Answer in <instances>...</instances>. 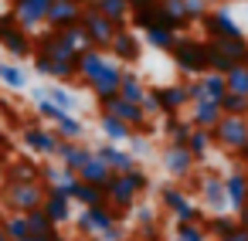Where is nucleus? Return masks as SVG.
I'll use <instances>...</instances> for the list:
<instances>
[{
	"instance_id": "nucleus-1",
	"label": "nucleus",
	"mask_w": 248,
	"mask_h": 241,
	"mask_svg": "<svg viewBox=\"0 0 248 241\" xmlns=\"http://www.w3.org/2000/svg\"><path fill=\"white\" fill-rule=\"evenodd\" d=\"M170 55H173V68H177L184 78H197V75L207 72V51H204V41H201V38L177 34Z\"/></svg>"
},
{
	"instance_id": "nucleus-2",
	"label": "nucleus",
	"mask_w": 248,
	"mask_h": 241,
	"mask_svg": "<svg viewBox=\"0 0 248 241\" xmlns=\"http://www.w3.org/2000/svg\"><path fill=\"white\" fill-rule=\"evenodd\" d=\"M0 200L11 214H28V211H38L45 204V183H14V180H4L0 187Z\"/></svg>"
},
{
	"instance_id": "nucleus-3",
	"label": "nucleus",
	"mask_w": 248,
	"mask_h": 241,
	"mask_svg": "<svg viewBox=\"0 0 248 241\" xmlns=\"http://www.w3.org/2000/svg\"><path fill=\"white\" fill-rule=\"evenodd\" d=\"M211 139L217 150L238 153L241 146H248V116H221V122L211 129Z\"/></svg>"
},
{
	"instance_id": "nucleus-4",
	"label": "nucleus",
	"mask_w": 248,
	"mask_h": 241,
	"mask_svg": "<svg viewBox=\"0 0 248 241\" xmlns=\"http://www.w3.org/2000/svg\"><path fill=\"white\" fill-rule=\"evenodd\" d=\"M78 28L85 31V38H89V45L92 48H99V51H109V45H112V38H116V31H123V28H116L112 21H106L95 7H82V17H78Z\"/></svg>"
},
{
	"instance_id": "nucleus-5",
	"label": "nucleus",
	"mask_w": 248,
	"mask_h": 241,
	"mask_svg": "<svg viewBox=\"0 0 248 241\" xmlns=\"http://www.w3.org/2000/svg\"><path fill=\"white\" fill-rule=\"evenodd\" d=\"M72 221H75V227H78V234H82V238H99L106 227L123 224V217H119L109 204H99V207H82Z\"/></svg>"
},
{
	"instance_id": "nucleus-6",
	"label": "nucleus",
	"mask_w": 248,
	"mask_h": 241,
	"mask_svg": "<svg viewBox=\"0 0 248 241\" xmlns=\"http://www.w3.org/2000/svg\"><path fill=\"white\" fill-rule=\"evenodd\" d=\"M48 4L51 0H11V17L24 34H38V28H45L48 17Z\"/></svg>"
},
{
	"instance_id": "nucleus-7",
	"label": "nucleus",
	"mask_w": 248,
	"mask_h": 241,
	"mask_svg": "<svg viewBox=\"0 0 248 241\" xmlns=\"http://www.w3.org/2000/svg\"><path fill=\"white\" fill-rule=\"evenodd\" d=\"M99 112H102V116H112V119H119V122H126L133 133H150V119H146V112H143L140 105L119 99V95L99 102Z\"/></svg>"
},
{
	"instance_id": "nucleus-8",
	"label": "nucleus",
	"mask_w": 248,
	"mask_h": 241,
	"mask_svg": "<svg viewBox=\"0 0 248 241\" xmlns=\"http://www.w3.org/2000/svg\"><path fill=\"white\" fill-rule=\"evenodd\" d=\"M197 190H201V207L207 214H228V197H224V177L204 170L197 177Z\"/></svg>"
},
{
	"instance_id": "nucleus-9",
	"label": "nucleus",
	"mask_w": 248,
	"mask_h": 241,
	"mask_svg": "<svg viewBox=\"0 0 248 241\" xmlns=\"http://www.w3.org/2000/svg\"><path fill=\"white\" fill-rule=\"evenodd\" d=\"M201 28H204L207 41H221V38H245L241 24L231 17V11H228V7H214V11H207V14L201 17Z\"/></svg>"
},
{
	"instance_id": "nucleus-10",
	"label": "nucleus",
	"mask_w": 248,
	"mask_h": 241,
	"mask_svg": "<svg viewBox=\"0 0 248 241\" xmlns=\"http://www.w3.org/2000/svg\"><path fill=\"white\" fill-rule=\"evenodd\" d=\"M21 139H24V146L34 153V156H55V150H58V136H55V129L51 126H41V122H28L24 129H21Z\"/></svg>"
},
{
	"instance_id": "nucleus-11",
	"label": "nucleus",
	"mask_w": 248,
	"mask_h": 241,
	"mask_svg": "<svg viewBox=\"0 0 248 241\" xmlns=\"http://www.w3.org/2000/svg\"><path fill=\"white\" fill-rule=\"evenodd\" d=\"M82 7L78 0H51L48 4V17H45V28L48 31H62V28H75L78 17H82Z\"/></svg>"
},
{
	"instance_id": "nucleus-12",
	"label": "nucleus",
	"mask_w": 248,
	"mask_h": 241,
	"mask_svg": "<svg viewBox=\"0 0 248 241\" xmlns=\"http://www.w3.org/2000/svg\"><path fill=\"white\" fill-rule=\"evenodd\" d=\"M119 78H123V65H119L116 58H109L106 68H102L92 82H85V89H89L99 102H106V99H112V95L119 92Z\"/></svg>"
},
{
	"instance_id": "nucleus-13",
	"label": "nucleus",
	"mask_w": 248,
	"mask_h": 241,
	"mask_svg": "<svg viewBox=\"0 0 248 241\" xmlns=\"http://www.w3.org/2000/svg\"><path fill=\"white\" fill-rule=\"evenodd\" d=\"M140 55H143L140 34H136L133 28L116 31V38H112V45H109V58H119V65H133V61H140Z\"/></svg>"
},
{
	"instance_id": "nucleus-14",
	"label": "nucleus",
	"mask_w": 248,
	"mask_h": 241,
	"mask_svg": "<svg viewBox=\"0 0 248 241\" xmlns=\"http://www.w3.org/2000/svg\"><path fill=\"white\" fill-rule=\"evenodd\" d=\"M150 92H153V99H156L160 116H180V109L190 105V102H187V92H184V82H177V85H156V89H150Z\"/></svg>"
},
{
	"instance_id": "nucleus-15",
	"label": "nucleus",
	"mask_w": 248,
	"mask_h": 241,
	"mask_svg": "<svg viewBox=\"0 0 248 241\" xmlns=\"http://www.w3.org/2000/svg\"><path fill=\"white\" fill-rule=\"evenodd\" d=\"M160 160H163V170H167L173 180H190V177H194L197 160L187 153V146H167Z\"/></svg>"
},
{
	"instance_id": "nucleus-16",
	"label": "nucleus",
	"mask_w": 248,
	"mask_h": 241,
	"mask_svg": "<svg viewBox=\"0 0 248 241\" xmlns=\"http://www.w3.org/2000/svg\"><path fill=\"white\" fill-rule=\"evenodd\" d=\"M41 211H45V217H48L55 227L72 224V217H75V204H72L62 190H45V204H41Z\"/></svg>"
},
{
	"instance_id": "nucleus-17",
	"label": "nucleus",
	"mask_w": 248,
	"mask_h": 241,
	"mask_svg": "<svg viewBox=\"0 0 248 241\" xmlns=\"http://www.w3.org/2000/svg\"><path fill=\"white\" fill-rule=\"evenodd\" d=\"M224 197H228V207L231 214H238L248 200V170L245 166H234L228 177H224Z\"/></svg>"
},
{
	"instance_id": "nucleus-18",
	"label": "nucleus",
	"mask_w": 248,
	"mask_h": 241,
	"mask_svg": "<svg viewBox=\"0 0 248 241\" xmlns=\"http://www.w3.org/2000/svg\"><path fill=\"white\" fill-rule=\"evenodd\" d=\"M92 153H95V156H99V160H102V163H106V166H109L112 173H129L133 166H140V163H136V160H133V156L126 153V146H112V143H102V146H95Z\"/></svg>"
},
{
	"instance_id": "nucleus-19",
	"label": "nucleus",
	"mask_w": 248,
	"mask_h": 241,
	"mask_svg": "<svg viewBox=\"0 0 248 241\" xmlns=\"http://www.w3.org/2000/svg\"><path fill=\"white\" fill-rule=\"evenodd\" d=\"M89 156H92V146H85V143H58V150H55V160L72 173H78V166Z\"/></svg>"
},
{
	"instance_id": "nucleus-20",
	"label": "nucleus",
	"mask_w": 248,
	"mask_h": 241,
	"mask_svg": "<svg viewBox=\"0 0 248 241\" xmlns=\"http://www.w3.org/2000/svg\"><path fill=\"white\" fill-rule=\"evenodd\" d=\"M194 129H214L217 122H221V109H217V102H190V119H187Z\"/></svg>"
},
{
	"instance_id": "nucleus-21",
	"label": "nucleus",
	"mask_w": 248,
	"mask_h": 241,
	"mask_svg": "<svg viewBox=\"0 0 248 241\" xmlns=\"http://www.w3.org/2000/svg\"><path fill=\"white\" fill-rule=\"evenodd\" d=\"M89 7H95L116 28H129V4L126 0H89Z\"/></svg>"
},
{
	"instance_id": "nucleus-22",
	"label": "nucleus",
	"mask_w": 248,
	"mask_h": 241,
	"mask_svg": "<svg viewBox=\"0 0 248 241\" xmlns=\"http://www.w3.org/2000/svg\"><path fill=\"white\" fill-rule=\"evenodd\" d=\"M146 85H143V78L136 75V72H129V68H123V78H119V99H126V102H133V105H143V99H146Z\"/></svg>"
},
{
	"instance_id": "nucleus-23",
	"label": "nucleus",
	"mask_w": 248,
	"mask_h": 241,
	"mask_svg": "<svg viewBox=\"0 0 248 241\" xmlns=\"http://www.w3.org/2000/svg\"><path fill=\"white\" fill-rule=\"evenodd\" d=\"M75 177H78L82 183H92V187H106V183H109V177H112V170H109V166H106V163H102V160H99L95 153H92V156H89V160H85V163L78 166V173H75Z\"/></svg>"
},
{
	"instance_id": "nucleus-24",
	"label": "nucleus",
	"mask_w": 248,
	"mask_h": 241,
	"mask_svg": "<svg viewBox=\"0 0 248 241\" xmlns=\"http://www.w3.org/2000/svg\"><path fill=\"white\" fill-rule=\"evenodd\" d=\"M234 227H238V221H234L231 211H228V214H207V221H204V234H207V241H224Z\"/></svg>"
},
{
	"instance_id": "nucleus-25",
	"label": "nucleus",
	"mask_w": 248,
	"mask_h": 241,
	"mask_svg": "<svg viewBox=\"0 0 248 241\" xmlns=\"http://www.w3.org/2000/svg\"><path fill=\"white\" fill-rule=\"evenodd\" d=\"M160 119H163V136H167V146H184L194 126H190L184 116H160Z\"/></svg>"
},
{
	"instance_id": "nucleus-26",
	"label": "nucleus",
	"mask_w": 248,
	"mask_h": 241,
	"mask_svg": "<svg viewBox=\"0 0 248 241\" xmlns=\"http://www.w3.org/2000/svg\"><path fill=\"white\" fill-rule=\"evenodd\" d=\"M51 129H55V136H58L62 143H82V139H85V122H82L78 116H62Z\"/></svg>"
},
{
	"instance_id": "nucleus-27",
	"label": "nucleus",
	"mask_w": 248,
	"mask_h": 241,
	"mask_svg": "<svg viewBox=\"0 0 248 241\" xmlns=\"http://www.w3.org/2000/svg\"><path fill=\"white\" fill-rule=\"evenodd\" d=\"M231 65H245L248 61V38H221V41H211Z\"/></svg>"
},
{
	"instance_id": "nucleus-28",
	"label": "nucleus",
	"mask_w": 248,
	"mask_h": 241,
	"mask_svg": "<svg viewBox=\"0 0 248 241\" xmlns=\"http://www.w3.org/2000/svg\"><path fill=\"white\" fill-rule=\"evenodd\" d=\"M99 129H102L106 143H112V146H123V143L133 136V129H129L126 122H119V119H112V116H102V112H99Z\"/></svg>"
},
{
	"instance_id": "nucleus-29",
	"label": "nucleus",
	"mask_w": 248,
	"mask_h": 241,
	"mask_svg": "<svg viewBox=\"0 0 248 241\" xmlns=\"http://www.w3.org/2000/svg\"><path fill=\"white\" fill-rule=\"evenodd\" d=\"M160 204H163V211L180 214V211L190 204V197H187V190H184L180 183H163V187H160Z\"/></svg>"
},
{
	"instance_id": "nucleus-30",
	"label": "nucleus",
	"mask_w": 248,
	"mask_h": 241,
	"mask_svg": "<svg viewBox=\"0 0 248 241\" xmlns=\"http://www.w3.org/2000/svg\"><path fill=\"white\" fill-rule=\"evenodd\" d=\"M45 99L51 105H58L62 112H68V116H75V109H78V99H75V92L68 85H48L45 89Z\"/></svg>"
},
{
	"instance_id": "nucleus-31",
	"label": "nucleus",
	"mask_w": 248,
	"mask_h": 241,
	"mask_svg": "<svg viewBox=\"0 0 248 241\" xmlns=\"http://www.w3.org/2000/svg\"><path fill=\"white\" fill-rule=\"evenodd\" d=\"M4 180H14V183H38L41 173H38V163L34 160H14L7 166V177Z\"/></svg>"
},
{
	"instance_id": "nucleus-32",
	"label": "nucleus",
	"mask_w": 248,
	"mask_h": 241,
	"mask_svg": "<svg viewBox=\"0 0 248 241\" xmlns=\"http://www.w3.org/2000/svg\"><path fill=\"white\" fill-rule=\"evenodd\" d=\"M72 204H78V207H99V204H106V190L78 180L75 190H72Z\"/></svg>"
},
{
	"instance_id": "nucleus-33",
	"label": "nucleus",
	"mask_w": 248,
	"mask_h": 241,
	"mask_svg": "<svg viewBox=\"0 0 248 241\" xmlns=\"http://www.w3.org/2000/svg\"><path fill=\"white\" fill-rule=\"evenodd\" d=\"M0 85H7L11 92H21L28 89V72L14 61H0Z\"/></svg>"
},
{
	"instance_id": "nucleus-34",
	"label": "nucleus",
	"mask_w": 248,
	"mask_h": 241,
	"mask_svg": "<svg viewBox=\"0 0 248 241\" xmlns=\"http://www.w3.org/2000/svg\"><path fill=\"white\" fill-rule=\"evenodd\" d=\"M184 146H187V153L201 163V160L211 153L214 139H211V133H207V129H190V136H187V143H184Z\"/></svg>"
},
{
	"instance_id": "nucleus-35",
	"label": "nucleus",
	"mask_w": 248,
	"mask_h": 241,
	"mask_svg": "<svg viewBox=\"0 0 248 241\" xmlns=\"http://www.w3.org/2000/svg\"><path fill=\"white\" fill-rule=\"evenodd\" d=\"M140 41H146V48L170 51V48H173V41H177V34H173V31H167V28H146V31L140 34Z\"/></svg>"
},
{
	"instance_id": "nucleus-36",
	"label": "nucleus",
	"mask_w": 248,
	"mask_h": 241,
	"mask_svg": "<svg viewBox=\"0 0 248 241\" xmlns=\"http://www.w3.org/2000/svg\"><path fill=\"white\" fill-rule=\"evenodd\" d=\"M197 78H201V92H204V99H207V102H221V99H224V92H228L224 75L204 72V75H197Z\"/></svg>"
},
{
	"instance_id": "nucleus-37",
	"label": "nucleus",
	"mask_w": 248,
	"mask_h": 241,
	"mask_svg": "<svg viewBox=\"0 0 248 241\" xmlns=\"http://www.w3.org/2000/svg\"><path fill=\"white\" fill-rule=\"evenodd\" d=\"M224 85H228V92H231V95L248 99V65H234V68L224 75Z\"/></svg>"
},
{
	"instance_id": "nucleus-38",
	"label": "nucleus",
	"mask_w": 248,
	"mask_h": 241,
	"mask_svg": "<svg viewBox=\"0 0 248 241\" xmlns=\"http://www.w3.org/2000/svg\"><path fill=\"white\" fill-rule=\"evenodd\" d=\"M0 227H4L7 241H24L31 231H28V221L24 214H7V217H0Z\"/></svg>"
},
{
	"instance_id": "nucleus-39",
	"label": "nucleus",
	"mask_w": 248,
	"mask_h": 241,
	"mask_svg": "<svg viewBox=\"0 0 248 241\" xmlns=\"http://www.w3.org/2000/svg\"><path fill=\"white\" fill-rule=\"evenodd\" d=\"M24 221H28V231H31V234H62V231L45 217V211H41V207H38V211H28V214H24Z\"/></svg>"
},
{
	"instance_id": "nucleus-40",
	"label": "nucleus",
	"mask_w": 248,
	"mask_h": 241,
	"mask_svg": "<svg viewBox=\"0 0 248 241\" xmlns=\"http://www.w3.org/2000/svg\"><path fill=\"white\" fill-rule=\"evenodd\" d=\"M217 109H221V116H248V99L224 92V99L217 102Z\"/></svg>"
},
{
	"instance_id": "nucleus-41",
	"label": "nucleus",
	"mask_w": 248,
	"mask_h": 241,
	"mask_svg": "<svg viewBox=\"0 0 248 241\" xmlns=\"http://www.w3.org/2000/svg\"><path fill=\"white\" fill-rule=\"evenodd\" d=\"M126 143H129V146H126V153H129L136 163H140L143 156H150V150H153V146H150V139H146V133H133Z\"/></svg>"
},
{
	"instance_id": "nucleus-42",
	"label": "nucleus",
	"mask_w": 248,
	"mask_h": 241,
	"mask_svg": "<svg viewBox=\"0 0 248 241\" xmlns=\"http://www.w3.org/2000/svg\"><path fill=\"white\" fill-rule=\"evenodd\" d=\"M173 217H177V224H201V227H204V221H207V211H204L201 204H194V200H190V204H187L180 214H173Z\"/></svg>"
},
{
	"instance_id": "nucleus-43",
	"label": "nucleus",
	"mask_w": 248,
	"mask_h": 241,
	"mask_svg": "<svg viewBox=\"0 0 248 241\" xmlns=\"http://www.w3.org/2000/svg\"><path fill=\"white\" fill-rule=\"evenodd\" d=\"M173 241H207L201 224H177L173 227Z\"/></svg>"
},
{
	"instance_id": "nucleus-44",
	"label": "nucleus",
	"mask_w": 248,
	"mask_h": 241,
	"mask_svg": "<svg viewBox=\"0 0 248 241\" xmlns=\"http://www.w3.org/2000/svg\"><path fill=\"white\" fill-rule=\"evenodd\" d=\"M123 177L133 183V190H136V194H146V190L153 187V180H150V173H146L143 166H133V170H129V173H123Z\"/></svg>"
},
{
	"instance_id": "nucleus-45",
	"label": "nucleus",
	"mask_w": 248,
	"mask_h": 241,
	"mask_svg": "<svg viewBox=\"0 0 248 241\" xmlns=\"http://www.w3.org/2000/svg\"><path fill=\"white\" fill-rule=\"evenodd\" d=\"M34 105H38V119H45V122H51V126H55V122H58L62 116H68V112H62L58 105H51L48 99H34Z\"/></svg>"
},
{
	"instance_id": "nucleus-46",
	"label": "nucleus",
	"mask_w": 248,
	"mask_h": 241,
	"mask_svg": "<svg viewBox=\"0 0 248 241\" xmlns=\"http://www.w3.org/2000/svg\"><path fill=\"white\" fill-rule=\"evenodd\" d=\"M133 217H136V224H140V227H146V224H160V221H156V207L140 204V200H136V207H133Z\"/></svg>"
},
{
	"instance_id": "nucleus-47",
	"label": "nucleus",
	"mask_w": 248,
	"mask_h": 241,
	"mask_svg": "<svg viewBox=\"0 0 248 241\" xmlns=\"http://www.w3.org/2000/svg\"><path fill=\"white\" fill-rule=\"evenodd\" d=\"M99 241H126V227L123 224H112V227H106L99 234Z\"/></svg>"
},
{
	"instance_id": "nucleus-48",
	"label": "nucleus",
	"mask_w": 248,
	"mask_h": 241,
	"mask_svg": "<svg viewBox=\"0 0 248 241\" xmlns=\"http://www.w3.org/2000/svg\"><path fill=\"white\" fill-rule=\"evenodd\" d=\"M140 238H143V241H160V224H146V227H140Z\"/></svg>"
},
{
	"instance_id": "nucleus-49",
	"label": "nucleus",
	"mask_w": 248,
	"mask_h": 241,
	"mask_svg": "<svg viewBox=\"0 0 248 241\" xmlns=\"http://www.w3.org/2000/svg\"><path fill=\"white\" fill-rule=\"evenodd\" d=\"M224 241H248V227H241V224H238V227H234Z\"/></svg>"
},
{
	"instance_id": "nucleus-50",
	"label": "nucleus",
	"mask_w": 248,
	"mask_h": 241,
	"mask_svg": "<svg viewBox=\"0 0 248 241\" xmlns=\"http://www.w3.org/2000/svg\"><path fill=\"white\" fill-rule=\"evenodd\" d=\"M234 156H238V166H241V163H248V146H241Z\"/></svg>"
},
{
	"instance_id": "nucleus-51",
	"label": "nucleus",
	"mask_w": 248,
	"mask_h": 241,
	"mask_svg": "<svg viewBox=\"0 0 248 241\" xmlns=\"http://www.w3.org/2000/svg\"><path fill=\"white\" fill-rule=\"evenodd\" d=\"M204 4H221V0H204Z\"/></svg>"
},
{
	"instance_id": "nucleus-52",
	"label": "nucleus",
	"mask_w": 248,
	"mask_h": 241,
	"mask_svg": "<svg viewBox=\"0 0 248 241\" xmlns=\"http://www.w3.org/2000/svg\"><path fill=\"white\" fill-rule=\"evenodd\" d=\"M0 146H4V129H0Z\"/></svg>"
},
{
	"instance_id": "nucleus-53",
	"label": "nucleus",
	"mask_w": 248,
	"mask_h": 241,
	"mask_svg": "<svg viewBox=\"0 0 248 241\" xmlns=\"http://www.w3.org/2000/svg\"><path fill=\"white\" fill-rule=\"evenodd\" d=\"M126 4H136V0H126Z\"/></svg>"
},
{
	"instance_id": "nucleus-54",
	"label": "nucleus",
	"mask_w": 248,
	"mask_h": 241,
	"mask_svg": "<svg viewBox=\"0 0 248 241\" xmlns=\"http://www.w3.org/2000/svg\"><path fill=\"white\" fill-rule=\"evenodd\" d=\"M78 4H89V0H78Z\"/></svg>"
},
{
	"instance_id": "nucleus-55",
	"label": "nucleus",
	"mask_w": 248,
	"mask_h": 241,
	"mask_svg": "<svg viewBox=\"0 0 248 241\" xmlns=\"http://www.w3.org/2000/svg\"><path fill=\"white\" fill-rule=\"evenodd\" d=\"M245 211H248V200H245Z\"/></svg>"
},
{
	"instance_id": "nucleus-56",
	"label": "nucleus",
	"mask_w": 248,
	"mask_h": 241,
	"mask_svg": "<svg viewBox=\"0 0 248 241\" xmlns=\"http://www.w3.org/2000/svg\"><path fill=\"white\" fill-rule=\"evenodd\" d=\"M160 4H163V0H160Z\"/></svg>"
},
{
	"instance_id": "nucleus-57",
	"label": "nucleus",
	"mask_w": 248,
	"mask_h": 241,
	"mask_svg": "<svg viewBox=\"0 0 248 241\" xmlns=\"http://www.w3.org/2000/svg\"><path fill=\"white\" fill-rule=\"evenodd\" d=\"M245 65H248V61H245Z\"/></svg>"
}]
</instances>
